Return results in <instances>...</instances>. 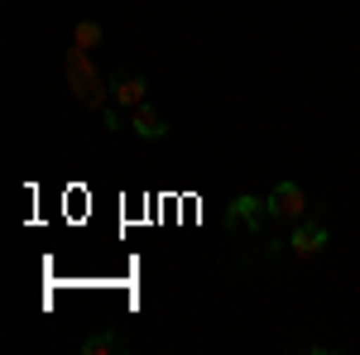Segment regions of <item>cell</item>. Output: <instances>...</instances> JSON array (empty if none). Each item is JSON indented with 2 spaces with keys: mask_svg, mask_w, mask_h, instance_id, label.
Returning <instances> with one entry per match:
<instances>
[{
  "mask_svg": "<svg viewBox=\"0 0 360 355\" xmlns=\"http://www.w3.org/2000/svg\"><path fill=\"white\" fill-rule=\"evenodd\" d=\"M72 44L91 53V49H101V44H106V29L96 25V20H77V29H72Z\"/></svg>",
  "mask_w": 360,
  "mask_h": 355,
  "instance_id": "8",
  "label": "cell"
},
{
  "mask_svg": "<svg viewBox=\"0 0 360 355\" xmlns=\"http://www.w3.org/2000/svg\"><path fill=\"white\" fill-rule=\"evenodd\" d=\"M130 130H135L144 144H159V139L168 135V120H164V115H159L154 106H149V101H144V106L130 110Z\"/></svg>",
  "mask_w": 360,
  "mask_h": 355,
  "instance_id": "5",
  "label": "cell"
},
{
  "mask_svg": "<svg viewBox=\"0 0 360 355\" xmlns=\"http://www.w3.org/2000/svg\"><path fill=\"white\" fill-rule=\"evenodd\" d=\"M307 212H312V202H307V192L298 183H278L269 192V217L274 221H303Z\"/></svg>",
  "mask_w": 360,
  "mask_h": 355,
  "instance_id": "3",
  "label": "cell"
},
{
  "mask_svg": "<svg viewBox=\"0 0 360 355\" xmlns=\"http://www.w3.org/2000/svg\"><path fill=\"white\" fill-rule=\"evenodd\" d=\"M327 240H332V235H327V226L303 217V221H293V240H283V245L293 250L298 259H312V254H322V250H327Z\"/></svg>",
  "mask_w": 360,
  "mask_h": 355,
  "instance_id": "4",
  "label": "cell"
},
{
  "mask_svg": "<svg viewBox=\"0 0 360 355\" xmlns=\"http://www.w3.org/2000/svg\"><path fill=\"white\" fill-rule=\"evenodd\" d=\"M120 351H130V341L115 336V331H96L82 341V355H120Z\"/></svg>",
  "mask_w": 360,
  "mask_h": 355,
  "instance_id": "7",
  "label": "cell"
},
{
  "mask_svg": "<svg viewBox=\"0 0 360 355\" xmlns=\"http://www.w3.org/2000/svg\"><path fill=\"white\" fill-rule=\"evenodd\" d=\"M144 91H149V86H144V77H139V72H115L111 77V101L115 106H144Z\"/></svg>",
  "mask_w": 360,
  "mask_h": 355,
  "instance_id": "6",
  "label": "cell"
},
{
  "mask_svg": "<svg viewBox=\"0 0 360 355\" xmlns=\"http://www.w3.org/2000/svg\"><path fill=\"white\" fill-rule=\"evenodd\" d=\"M264 217H269V197L259 202V197H250V192H240L231 207H226V217H221V226L226 231H255L259 235V226H264Z\"/></svg>",
  "mask_w": 360,
  "mask_h": 355,
  "instance_id": "2",
  "label": "cell"
},
{
  "mask_svg": "<svg viewBox=\"0 0 360 355\" xmlns=\"http://www.w3.org/2000/svg\"><path fill=\"white\" fill-rule=\"evenodd\" d=\"M63 72H68V91H72V101H77L82 110H101V106H106V91H111V86H106V77H101L96 67H91V53H86V49L72 44V49L63 53Z\"/></svg>",
  "mask_w": 360,
  "mask_h": 355,
  "instance_id": "1",
  "label": "cell"
}]
</instances>
